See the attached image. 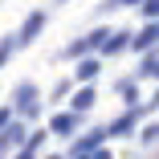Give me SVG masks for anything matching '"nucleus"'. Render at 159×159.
I'll return each instance as SVG.
<instances>
[{
	"label": "nucleus",
	"mask_w": 159,
	"mask_h": 159,
	"mask_svg": "<svg viewBox=\"0 0 159 159\" xmlns=\"http://www.w3.org/2000/svg\"><path fill=\"white\" fill-rule=\"evenodd\" d=\"M94 74H98V61H94V57H86L82 66H78V78L86 82V78H94Z\"/></svg>",
	"instance_id": "423d86ee"
},
{
	"label": "nucleus",
	"mask_w": 159,
	"mask_h": 159,
	"mask_svg": "<svg viewBox=\"0 0 159 159\" xmlns=\"http://www.w3.org/2000/svg\"><path fill=\"white\" fill-rule=\"evenodd\" d=\"M41 25H45V12H29V20L20 25V33H16V45H29V41L41 33Z\"/></svg>",
	"instance_id": "f257e3e1"
},
{
	"label": "nucleus",
	"mask_w": 159,
	"mask_h": 159,
	"mask_svg": "<svg viewBox=\"0 0 159 159\" xmlns=\"http://www.w3.org/2000/svg\"><path fill=\"white\" fill-rule=\"evenodd\" d=\"M155 41H159V25H147V29H143V33L135 37V49H151Z\"/></svg>",
	"instance_id": "f03ea898"
},
{
	"label": "nucleus",
	"mask_w": 159,
	"mask_h": 159,
	"mask_svg": "<svg viewBox=\"0 0 159 159\" xmlns=\"http://www.w3.org/2000/svg\"><path fill=\"white\" fill-rule=\"evenodd\" d=\"M126 45H131L126 33H110V37H106V53H118V49H126Z\"/></svg>",
	"instance_id": "20e7f679"
},
{
	"label": "nucleus",
	"mask_w": 159,
	"mask_h": 159,
	"mask_svg": "<svg viewBox=\"0 0 159 159\" xmlns=\"http://www.w3.org/2000/svg\"><path fill=\"white\" fill-rule=\"evenodd\" d=\"M126 4H139V0H106L98 12H110V8H126Z\"/></svg>",
	"instance_id": "1a4fd4ad"
},
{
	"label": "nucleus",
	"mask_w": 159,
	"mask_h": 159,
	"mask_svg": "<svg viewBox=\"0 0 159 159\" xmlns=\"http://www.w3.org/2000/svg\"><path fill=\"white\" fill-rule=\"evenodd\" d=\"M57 4H66V0H57Z\"/></svg>",
	"instance_id": "9d476101"
},
{
	"label": "nucleus",
	"mask_w": 159,
	"mask_h": 159,
	"mask_svg": "<svg viewBox=\"0 0 159 159\" xmlns=\"http://www.w3.org/2000/svg\"><path fill=\"white\" fill-rule=\"evenodd\" d=\"M143 16L147 20H159V0H143Z\"/></svg>",
	"instance_id": "6e6552de"
},
{
	"label": "nucleus",
	"mask_w": 159,
	"mask_h": 159,
	"mask_svg": "<svg viewBox=\"0 0 159 159\" xmlns=\"http://www.w3.org/2000/svg\"><path fill=\"white\" fill-rule=\"evenodd\" d=\"M74 122H78L74 114H57V118H53V131H57V135H74Z\"/></svg>",
	"instance_id": "7ed1b4c3"
},
{
	"label": "nucleus",
	"mask_w": 159,
	"mask_h": 159,
	"mask_svg": "<svg viewBox=\"0 0 159 159\" xmlns=\"http://www.w3.org/2000/svg\"><path fill=\"white\" fill-rule=\"evenodd\" d=\"M143 78H159V57H143Z\"/></svg>",
	"instance_id": "0eeeda50"
},
{
	"label": "nucleus",
	"mask_w": 159,
	"mask_h": 159,
	"mask_svg": "<svg viewBox=\"0 0 159 159\" xmlns=\"http://www.w3.org/2000/svg\"><path fill=\"white\" fill-rule=\"evenodd\" d=\"M74 106H78V110H90V106H94V90H90V86H86V90H78Z\"/></svg>",
	"instance_id": "39448f33"
}]
</instances>
